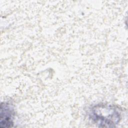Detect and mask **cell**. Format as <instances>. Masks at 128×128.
Returning a JSON list of instances; mask_svg holds the SVG:
<instances>
[{
	"mask_svg": "<svg viewBox=\"0 0 128 128\" xmlns=\"http://www.w3.org/2000/svg\"><path fill=\"white\" fill-rule=\"evenodd\" d=\"M88 116L100 127H115L120 120L121 114L116 106L106 104H98L90 108Z\"/></svg>",
	"mask_w": 128,
	"mask_h": 128,
	"instance_id": "6da1fadb",
	"label": "cell"
},
{
	"mask_svg": "<svg viewBox=\"0 0 128 128\" xmlns=\"http://www.w3.org/2000/svg\"><path fill=\"white\" fill-rule=\"evenodd\" d=\"M0 111V127L10 128L14 125V108L8 102H2Z\"/></svg>",
	"mask_w": 128,
	"mask_h": 128,
	"instance_id": "7a4b0ae2",
	"label": "cell"
}]
</instances>
